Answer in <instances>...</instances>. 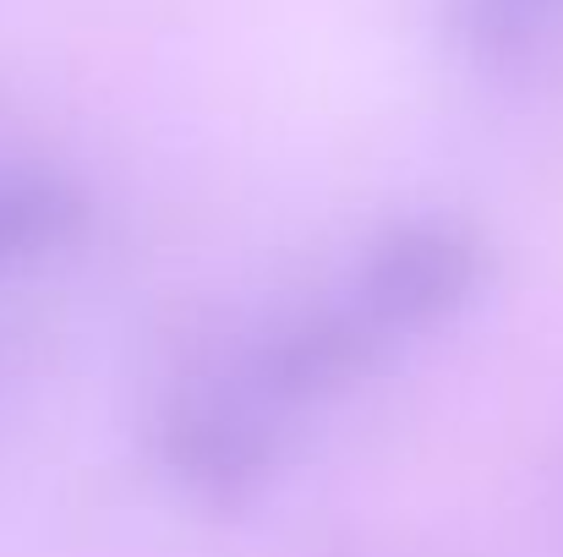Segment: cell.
Returning <instances> with one entry per match:
<instances>
[{
    "instance_id": "obj_1",
    "label": "cell",
    "mask_w": 563,
    "mask_h": 557,
    "mask_svg": "<svg viewBox=\"0 0 563 557\" xmlns=\"http://www.w3.org/2000/svg\"><path fill=\"white\" fill-rule=\"evenodd\" d=\"M465 5H471V22H476L482 38H493V44H515V38L537 33L563 0H465Z\"/></svg>"
}]
</instances>
